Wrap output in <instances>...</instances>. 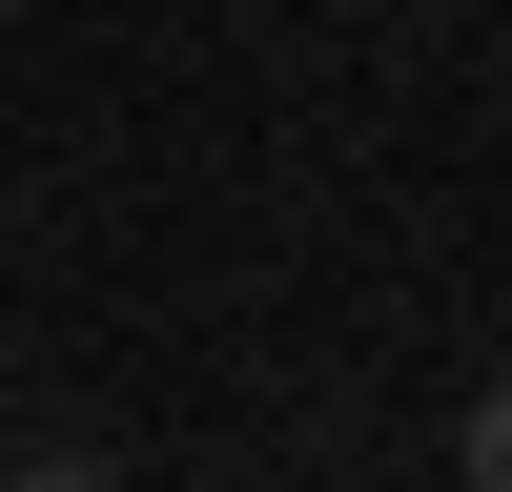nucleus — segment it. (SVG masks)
<instances>
[{"label":"nucleus","instance_id":"1","mask_svg":"<svg viewBox=\"0 0 512 492\" xmlns=\"http://www.w3.org/2000/svg\"><path fill=\"white\" fill-rule=\"evenodd\" d=\"M451 451H472V492H512V369H472V410H451Z\"/></svg>","mask_w":512,"mask_h":492},{"label":"nucleus","instance_id":"2","mask_svg":"<svg viewBox=\"0 0 512 492\" xmlns=\"http://www.w3.org/2000/svg\"><path fill=\"white\" fill-rule=\"evenodd\" d=\"M21 492H123V472H103V451H21Z\"/></svg>","mask_w":512,"mask_h":492}]
</instances>
